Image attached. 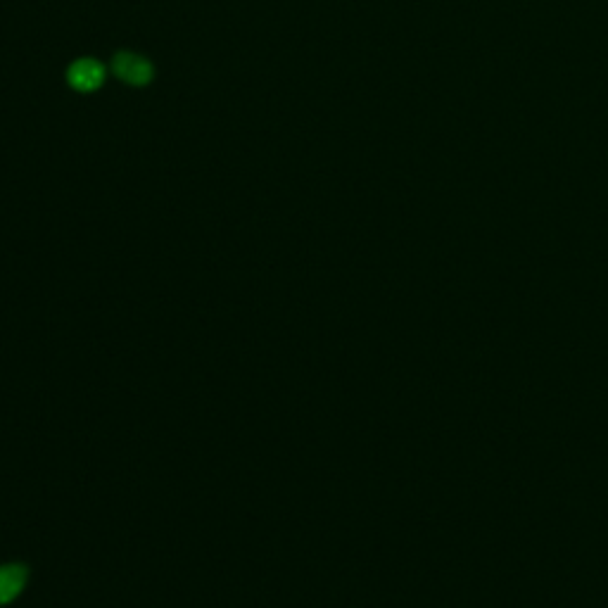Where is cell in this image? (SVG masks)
Listing matches in <instances>:
<instances>
[{
	"label": "cell",
	"mask_w": 608,
	"mask_h": 608,
	"mask_svg": "<svg viewBox=\"0 0 608 608\" xmlns=\"http://www.w3.org/2000/svg\"><path fill=\"white\" fill-rule=\"evenodd\" d=\"M100 79H103V69L95 62H81L72 69V81L79 88H95L100 84Z\"/></svg>",
	"instance_id": "obj_3"
},
{
	"label": "cell",
	"mask_w": 608,
	"mask_h": 608,
	"mask_svg": "<svg viewBox=\"0 0 608 608\" xmlns=\"http://www.w3.org/2000/svg\"><path fill=\"white\" fill-rule=\"evenodd\" d=\"M117 72L122 74V79L131 81V84H143V81L150 79V67L143 60H138V57H119Z\"/></svg>",
	"instance_id": "obj_2"
},
{
	"label": "cell",
	"mask_w": 608,
	"mask_h": 608,
	"mask_svg": "<svg viewBox=\"0 0 608 608\" xmlns=\"http://www.w3.org/2000/svg\"><path fill=\"white\" fill-rule=\"evenodd\" d=\"M24 582H27V568L24 566H17V563L0 566V604H10L24 589Z\"/></svg>",
	"instance_id": "obj_1"
}]
</instances>
